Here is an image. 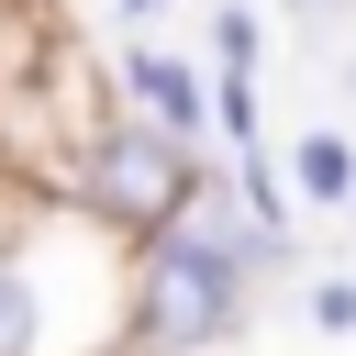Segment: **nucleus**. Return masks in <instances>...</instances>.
<instances>
[{"instance_id":"2","label":"nucleus","mask_w":356,"mask_h":356,"mask_svg":"<svg viewBox=\"0 0 356 356\" xmlns=\"http://www.w3.org/2000/svg\"><path fill=\"white\" fill-rule=\"evenodd\" d=\"M89 200L122 211V222H156L189 200V156L167 134H89Z\"/></svg>"},{"instance_id":"6","label":"nucleus","mask_w":356,"mask_h":356,"mask_svg":"<svg viewBox=\"0 0 356 356\" xmlns=\"http://www.w3.org/2000/svg\"><path fill=\"white\" fill-rule=\"evenodd\" d=\"M312 323L345 334V323H356V278H323V289H312Z\"/></svg>"},{"instance_id":"3","label":"nucleus","mask_w":356,"mask_h":356,"mask_svg":"<svg viewBox=\"0 0 356 356\" xmlns=\"http://www.w3.org/2000/svg\"><path fill=\"white\" fill-rule=\"evenodd\" d=\"M134 89H145V111H156V122H178V134L200 122V78H189L178 56H134Z\"/></svg>"},{"instance_id":"4","label":"nucleus","mask_w":356,"mask_h":356,"mask_svg":"<svg viewBox=\"0 0 356 356\" xmlns=\"http://www.w3.org/2000/svg\"><path fill=\"white\" fill-rule=\"evenodd\" d=\"M300 189H312V200H345V189H356V145H345V134H312V145H300Z\"/></svg>"},{"instance_id":"1","label":"nucleus","mask_w":356,"mask_h":356,"mask_svg":"<svg viewBox=\"0 0 356 356\" xmlns=\"http://www.w3.org/2000/svg\"><path fill=\"white\" fill-rule=\"evenodd\" d=\"M256 267V245L234 234V222H211V234H178L167 256H156V278H145V323L167 334V345H200V334H222V312H234V278Z\"/></svg>"},{"instance_id":"5","label":"nucleus","mask_w":356,"mask_h":356,"mask_svg":"<svg viewBox=\"0 0 356 356\" xmlns=\"http://www.w3.org/2000/svg\"><path fill=\"white\" fill-rule=\"evenodd\" d=\"M22 345H33V289L0 267V356H22Z\"/></svg>"}]
</instances>
